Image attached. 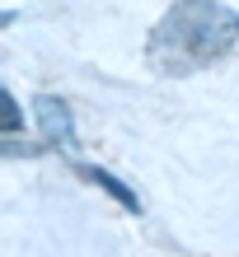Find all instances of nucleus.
Listing matches in <instances>:
<instances>
[{
  "mask_svg": "<svg viewBox=\"0 0 239 257\" xmlns=\"http://www.w3.org/2000/svg\"><path fill=\"white\" fill-rule=\"evenodd\" d=\"M33 126H38V141L47 150H61V155L75 159L80 150V126H75V112L61 94H38L33 98Z\"/></svg>",
  "mask_w": 239,
  "mask_h": 257,
  "instance_id": "nucleus-2",
  "label": "nucleus"
},
{
  "mask_svg": "<svg viewBox=\"0 0 239 257\" xmlns=\"http://www.w3.org/2000/svg\"><path fill=\"white\" fill-rule=\"evenodd\" d=\"M239 47V10L230 0H169L145 33V66L164 80H188L220 66Z\"/></svg>",
  "mask_w": 239,
  "mask_h": 257,
  "instance_id": "nucleus-1",
  "label": "nucleus"
},
{
  "mask_svg": "<svg viewBox=\"0 0 239 257\" xmlns=\"http://www.w3.org/2000/svg\"><path fill=\"white\" fill-rule=\"evenodd\" d=\"M0 103H5V136H19V131H24V103H19V94L5 89Z\"/></svg>",
  "mask_w": 239,
  "mask_h": 257,
  "instance_id": "nucleus-4",
  "label": "nucleus"
},
{
  "mask_svg": "<svg viewBox=\"0 0 239 257\" xmlns=\"http://www.w3.org/2000/svg\"><path fill=\"white\" fill-rule=\"evenodd\" d=\"M70 164H75V173L85 178V183H94V187H99L103 196H113V201L122 206L127 215H141V196L131 192V187L122 183V178L113 173V169H103V164H80V159H70Z\"/></svg>",
  "mask_w": 239,
  "mask_h": 257,
  "instance_id": "nucleus-3",
  "label": "nucleus"
}]
</instances>
